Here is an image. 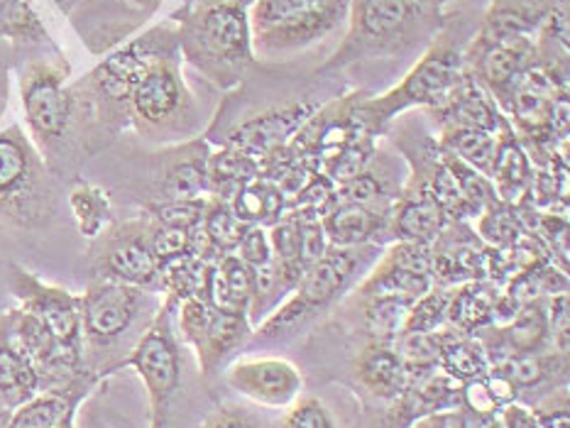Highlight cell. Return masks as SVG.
Masks as SVG:
<instances>
[{"label":"cell","mask_w":570,"mask_h":428,"mask_svg":"<svg viewBox=\"0 0 570 428\" xmlns=\"http://www.w3.org/2000/svg\"><path fill=\"white\" fill-rule=\"evenodd\" d=\"M250 6L240 0H184L171 16L179 54L218 89H235L255 67Z\"/></svg>","instance_id":"6da1fadb"},{"label":"cell","mask_w":570,"mask_h":428,"mask_svg":"<svg viewBox=\"0 0 570 428\" xmlns=\"http://www.w3.org/2000/svg\"><path fill=\"white\" fill-rule=\"evenodd\" d=\"M348 30L321 71L348 69L361 61L400 57L431 42L443 24V6L424 0H348Z\"/></svg>","instance_id":"7a4b0ae2"},{"label":"cell","mask_w":570,"mask_h":428,"mask_svg":"<svg viewBox=\"0 0 570 428\" xmlns=\"http://www.w3.org/2000/svg\"><path fill=\"white\" fill-rule=\"evenodd\" d=\"M171 49H179L177 24L175 20H167L106 57L89 77H83V81L71 83L79 103L81 126L86 128L89 118H94L98 128L110 132L128 126L135 86L145 77V71Z\"/></svg>","instance_id":"3957f363"},{"label":"cell","mask_w":570,"mask_h":428,"mask_svg":"<svg viewBox=\"0 0 570 428\" xmlns=\"http://www.w3.org/2000/svg\"><path fill=\"white\" fill-rule=\"evenodd\" d=\"M465 79L463 49L449 30H441L426 44L414 67L404 73V79L392 86L382 96H355V116L363 126L380 135L392 126L396 116L412 108H424L429 113L443 108Z\"/></svg>","instance_id":"277c9868"},{"label":"cell","mask_w":570,"mask_h":428,"mask_svg":"<svg viewBox=\"0 0 570 428\" xmlns=\"http://www.w3.org/2000/svg\"><path fill=\"white\" fill-rule=\"evenodd\" d=\"M382 252L377 245L361 248H328L318 262L306 269L304 277L275 311L257 324L255 340L292 336L296 328L312 324L316 316L328 311L351 289L355 277Z\"/></svg>","instance_id":"5b68a950"},{"label":"cell","mask_w":570,"mask_h":428,"mask_svg":"<svg viewBox=\"0 0 570 428\" xmlns=\"http://www.w3.org/2000/svg\"><path fill=\"white\" fill-rule=\"evenodd\" d=\"M57 211L52 169L20 126L0 130V220L12 228H42Z\"/></svg>","instance_id":"8992f818"},{"label":"cell","mask_w":570,"mask_h":428,"mask_svg":"<svg viewBox=\"0 0 570 428\" xmlns=\"http://www.w3.org/2000/svg\"><path fill=\"white\" fill-rule=\"evenodd\" d=\"M130 122L155 142H187L198 130V106L181 77L179 49L159 57L130 96Z\"/></svg>","instance_id":"52a82bcc"},{"label":"cell","mask_w":570,"mask_h":428,"mask_svg":"<svg viewBox=\"0 0 570 428\" xmlns=\"http://www.w3.org/2000/svg\"><path fill=\"white\" fill-rule=\"evenodd\" d=\"M247 18L255 57L279 59L336 32L348 18V0H255Z\"/></svg>","instance_id":"ba28073f"},{"label":"cell","mask_w":570,"mask_h":428,"mask_svg":"<svg viewBox=\"0 0 570 428\" xmlns=\"http://www.w3.org/2000/svg\"><path fill=\"white\" fill-rule=\"evenodd\" d=\"M69 79L65 61H32L22 69L20 96L24 118L32 132V142L45 157L47 167L57 169V159L65 155L71 132L81 126L79 103Z\"/></svg>","instance_id":"9c48e42d"},{"label":"cell","mask_w":570,"mask_h":428,"mask_svg":"<svg viewBox=\"0 0 570 428\" xmlns=\"http://www.w3.org/2000/svg\"><path fill=\"white\" fill-rule=\"evenodd\" d=\"M175 311L177 303L171 299L159 303L150 326L135 340L128 358L118 362V367H132L142 379L147 399H150V428L167 426L171 401H175L181 382V350L175 334Z\"/></svg>","instance_id":"30bf717a"},{"label":"cell","mask_w":570,"mask_h":428,"mask_svg":"<svg viewBox=\"0 0 570 428\" xmlns=\"http://www.w3.org/2000/svg\"><path fill=\"white\" fill-rule=\"evenodd\" d=\"M79 306L83 350L89 348V352L98 355L118 348L122 340L135 334L145 313L153 309V291L110 279H96L79 297Z\"/></svg>","instance_id":"8fae6325"},{"label":"cell","mask_w":570,"mask_h":428,"mask_svg":"<svg viewBox=\"0 0 570 428\" xmlns=\"http://www.w3.org/2000/svg\"><path fill=\"white\" fill-rule=\"evenodd\" d=\"M175 328L179 330V338L194 348L206 379L220 375L223 365L253 338V324L245 313L220 311L198 297L177 303Z\"/></svg>","instance_id":"7c38bea8"},{"label":"cell","mask_w":570,"mask_h":428,"mask_svg":"<svg viewBox=\"0 0 570 428\" xmlns=\"http://www.w3.org/2000/svg\"><path fill=\"white\" fill-rule=\"evenodd\" d=\"M91 265L98 279L120 281L145 291H163V265L155 257L147 238V216L110 223L94 238Z\"/></svg>","instance_id":"4fadbf2b"},{"label":"cell","mask_w":570,"mask_h":428,"mask_svg":"<svg viewBox=\"0 0 570 428\" xmlns=\"http://www.w3.org/2000/svg\"><path fill=\"white\" fill-rule=\"evenodd\" d=\"M8 287L12 297L18 299L20 309L32 313L37 321L45 324L67 350L77 352L83 358V336H81V306L79 297L71 291L47 285L37 279L28 269L20 265L8 267Z\"/></svg>","instance_id":"5bb4252c"},{"label":"cell","mask_w":570,"mask_h":428,"mask_svg":"<svg viewBox=\"0 0 570 428\" xmlns=\"http://www.w3.org/2000/svg\"><path fill=\"white\" fill-rule=\"evenodd\" d=\"M433 287L436 285H433L431 245L396 240L365 275L357 293H361V299L402 297L416 301Z\"/></svg>","instance_id":"9a60e30c"},{"label":"cell","mask_w":570,"mask_h":428,"mask_svg":"<svg viewBox=\"0 0 570 428\" xmlns=\"http://www.w3.org/2000/svg\"><path fill=\"white\" fill-rule=\"evenodd\" d=\"M223 379L245 399L269 409H287L304 389L299 367L284 358H240L226 367Z\"/></svg>","instance_id":"2e32d148"},{"label":"cell","mask_w":570,"mask_h":428,"mask_svg":"<svg viewBox=\"0 0 570 428\" xmlns=\"http://www.w3.org/2000/svg\"><path fill=\"white\" fill-rule=\"evenodd\" d=\"M314 110H316L314 103H302V101L269 108L265 113L247 118L240 122V126H235L223 145L235 147V150H240L263 162V159L279 152L282 147H287L292 142L296 130L312 118Z\"/></svg>","instance_id":"e0dca14e"},{"label":"cell","mask_w":570,"mask_h":428,"mask_svg":"<svg viewBox=\"0 0 570 428\" xmlns=\"http://www.w3.org/2000/svg\"><path fill=\"white\" fill-rule=\"evenodd\" d=\"M159 169V199H202L208 196V142L204 138H191L187 142L171 145L163 155Z\"/></svg>","instance_id":"ac0fdd59"},{"label":"cell","mask_w":570,"mask_h":428,"mask_svg":"<svg viewBox=\"0 0 570 428\" xmlns=\"http://www.w3.org/2000/svg\"><path fill=\"white\" fill-rule=\"evenodd\" d=\"M94 382L96 375L83 370L67 385L37 391L32 399L10 411L6 428H59L69 416L77 414L81 399L89 395Z\"/></svg>","instance_id":"d6986e66"},{"label":"cell","mask_w":570,"mask_h":428,"mask_svg":"<svg viewBox=\"0 0 570 428\" xmlns=\"http://www.w3.org/2000/svg\"><path fill=\"white\" fill-rule=\"evenodd\" d=\"M394 203V201H392ZM390 206H357L336 203L321 218V226L331 248H361L377 245L382 248L390 240Z\"/></svg>","instance_id":"ffe728a7"},{"label":"cell","mask_w":570,"mask_h":428,"mask_svg":"<svg viewBox=\"0 0 570 428\" xmlns=\"http://www.w3.org/2000/svg\"><path fill=\"white\" fill-rule=\"evenodd\" d=\"M443 208L433 201V196L421 189L419 183L409 181L400 189L390 211V240L431 245L439 232L449 223Z\"/></svg>","instance_id":"44dd1931"},{"label":"cell","mask_w":570,"mask_h":428,"mask_svg":"<svg viewBox=\"0 0 570 428\" xmlns=\"http://www.w3.org/2000/svg\"><path fill=\"white\" fill-rule=\"evenodd\" d=\"M37 391H42V379L16 338L10 311H3L0 313V407L8 411L18 409Z\"/></svg>","instance_id":"7402d4cb"},{"label":"cell","mask_w":570,"mask_h":428,"mask_svg":"<svg viewBox=\"0 0 570 428\" xmlns=\"http://www.w3.org/2000/svg\"><path fill=\"white\" fill-rule=\"evenodd\" d=\"M355 377L365 391L382 401L400 399L409 382L406 365L402 362L400 352H396L394 342L387 340H373L357 355Z\"/></svg>","instance_id":"603a6c76"},{"label":"cell","mask_w":570,"mask_h":428,"mask_svg":"<svg viewBox=\"0 0 570 428\" xmlns=\"http://www.w3.org/2000/svg\"><path fill=\"white\" fill-rule=\"evenodd\" d=\"M247 228L250 226L233 211L228 201L208 196L202 226L194 232V255L204 257L208 262H218L223 255H233L238 250Z\"/></svg>","instance_id":"cb8c5ba5"},{"label":"cell","mask_w":570,"mask_h":428,"mask_svg":"<svg viewBox=\"0 0 570 428\" xmlns=\"http://www.w3.org/2000/svg\"><path fill=\"white\" fill-rule=\"evenodd\" d=\"M488 179H492L490 183L494 196H500V201L504 203L517 206V201H522V196L529 193L531 181H534V169H531V159L524 152L522 142L517 140L512 126L500 132L498 152H494Z\"/></svg>","instance_id":"d4e9b609"},{"label":"cell","mask_w":570,"mask_h":428,"mask_svg":"<svg viewBox=\"0 0 570 428\" xmlns=\"http://www.w3.org/2000/svg\"><path fill=\"white\" fill-rule=\"evenodd\" d=\"M255 297V269L245 265L238 255H223L210 269L206 301L220 311L245 313L250 318V303Z\"/></svg>","instance_id":"484cf974"},{"label":"cell","mask_w":570,"mask_h":428,"mask_svg":"<svg viewBox=\"0 0 570 428\" xmlns=\"http://www.w3.org/2000/svg\"><path fill=\"white\" fill-rule=\"evenodd\" d=\"M500 287L488 279H475L458 285L449 297V309H445V326L463 334H478L480 328H488L494 316H498Z\"/></svg>","instance_id":"4316f807"},{"label":"cell","mask_w":570,"mask_h":428,"mask_svg":"<svg viewBox=\"0 0 570 428\" xmlns=\"http://www.w3.org/2000/svg\"><path fill=\"white\" fill-rule=\"evenodd\" d=\"M441 340V370L455 377L458 382H470V379H480L482 375L490 372L488 352L482 348V342L473 334H463L451 326L439 328Z\"/></svg>","instance_id":"83f0119b"},{"label":"cell","mask_w":570,"mask_h":428,"mask_svg":"<svg viewBox=\"0 0 570 428\" xmlns=\"http://www.w3.org/2000/svg\"><path fill=\"white\" fill-rule=\"evenodd\" d=\"M247 226H275L287 213V196L275 181L255 177L228 201Z\"/></svg>","instance_id":"f1b7e54d"},{"label":"cell","mask_w":570,"mask_h":428,"mask_svg":"<svg viewBox=\"0 0 570 428\" xmlns=\"http://www.w3.org/2000/svg\"><path fill=\"white\" fill-rule=\"evenodd\" d=\"M255 177H259V159L235 147L223 145V150L210 152L208 157V196L230 201Z\"/></svg>","instance_id":"f546056e"},{"label":"cell","mask_w":570,"mask_h":428,"mask_svg":"<svg viewBox=\"0 0 570 428\" xmlns=\"http://www.w3.org/2000/svg\"><path fill=\"white\" fill-rule=\"evenodd\" d=\"M498 132L480 130V128H441L439 145L443 150H449L458 159H463L465 165L478 169L480 175L488 177L492 167L494 152H498Z\"/></svg>","instance_id":"4dcf8cb0"},{"label":"cell","mask_w":570,"mask_h":428,"mask_svg":"<svg viewBox=\"0 0 570 428\" xmlns=\"http://www.w3.org/2000/svg\"><path fill=\"white\" fill-rule=\"evenodd\" d=\"M494 370H500L514 382V387L534 389L541 387L547 379L556 377V372H568V358L561 352H514L510 358L494 365Z\"/></svg>","instance_id":"1f68e13d"},{"label":"cell","mask_w":570,"mask_h":428,"mask_svg":"<svg viewBox=\"0 0 570 428\" xmlns=\"http://www.w3.org/2000/svg\"><path fill=\"white\" fill-rule=\"evenodd\" d=\"M69 206L71 213L77 218L79 232L83 238H98L101 232L110 226V216H114V208H110L108 193L89 181H77L69 193Z\"/></svg>","instance_id":"d6a6232c"},{"label":"cell","mask_w":570,"mask_h":428,"mask_svg":"<svg viewBox=\"0 0 570 428\" xmlns=\"http://www.w3.org/2000/svg\"><path fill=\"white\" fill-rule=\"evenodd\" d=\"M377 135H373L370 130L357 135L355 140H351L348 145L338 150L333 157H328L324 165L318 167V171L324 177H328L333 183H345V181H353L365 171L373 167L375 162V155H377V145H375Z\"/></svg>","instance_id":"836d02e7"},{"label":"cell","mask_w":570,"mask_h":428,"mask_svg":"<svg viewBox=\"0 0 570 428\" xmlns=\"http://www.w3.org/2000/svg\"><path fill=\"white\" fill-rule=\"evenodd\" d=\"M478 236L488 242L492 250H507L524 236V220L517 206L494 199L485 211L478 216Z\"/></svg>","instance_id":"e575fe53"},{"label":"cell","mask_w":570,"mask_h":428,"mask_svg":"<svg viewBox=\"0 0 570 428\" xmlns=\"http://www.w3.org/2000/svg\"><path fill=\"white\" fill-rule=\"evenodd\" d=\"M414 301L402 297H367L363 299V318L367 334L373 340L394 342L402 334L409 306Z\"/></svg>","instance_id":"d590c367"},{"label":"cell","mask_w":570,"mask_h":428,"mask_svg":"<svg viewBox=\"0 0 570 428\" xmlns=\"http://www.w3.org/2000/svg\"><path fill=\"white\" fill-rule=\"evenodd\" d=\"M451 291L443 287H433L424 297H419L404 318L402 334H433L445 326V309H449Z\"/></svg>","instance_id":"8d00e7d4"},{"label":"cell","mask_w":570,"mask_h":428,"mask_svg":"<svg viewBox=\"0 0 570 428\" xmlns=\"http://www.w3.org/2000/svg\"><path fill=\"white\" fill-rule=\"evenodd\" d=\"M206 199H175V201H155L145 206V216L153 218L155 223L181 228V230H196L202 226V218L206 211Z\"/></svg>","instance_id":"74e56055"},{"label":"cell","mask_w":570,"mask_h":428,"mask_svg":"<svg viewBox=\"0 0 570 428\" xmlns=\"http://www.w3.org/2000/svg\"><path fill=\"white\" fill-rule=\"evenodd\" d=\"M394 348L406 365V372L429 370L441 362V340L436 330L433 334H404L394 340Z\"/></svg>","instance_id":"f35d334b"},{"label":"cell","mask_w":570,"mask_h":428,"mask_svg":"<svg viewBox=\"0 0 570 428\" xmlns=\"http://www.w3.org/2000/svg\"><path fill=\"white\" fill-rule=\"evenodd\" d=\"M194 232L196 230H181L155 223L153 218H147V238H150V248L159 265H167L177 257L194 252Z\"/></svg>","instance_id":"ab89813d"},{"label":"cell","mask_w":570,"mask_h":428,"mask_svg":"<svg viewBox=\"0 0 570 428\" xmlns=\"http://www.w3.org/2000/svg\"><path fill=\"white\" fill-rule=\"evenodd\" d=\"M279 428H336V421L324 401L316 397H299L284 411Z\"/></svg>","instance_id":"60d3db41"},{"label":"cell","mask_w":570,"mask_h":428,"mask_svg":"<svg viewBox=\"0 0 570 428\" xmlns=\"http://www.w3.org/2000/svg\"><path fill=\"white\" fill-rule=\"evenodd\" d=\"M531 414L539 424V428H570V397L568 387L551 389L549 395H543Z\"/></svg>","instance_id":"b9f144b4"},{"label":"cell","mask_w":570,"mask_h":428,"mask_svg":"<svg viewBox=\"0 0 570 428\" xmlns=\"http://www.w3.org/2000/svg\"><path fill=\"white\" fill-rule=\"evenodd\" d=\"M235 255L240 257L245 265H250L253 269H259L269 265L275 257H272V245H269V232L265 226H250L245 232V238L240 240L238 250Z\"/></svg>","instance_id":"7bdbcfd3"},{"label":"cell","mask_w":570,"mask_h":428,"mask_svg":"<svg viewBox=\"0 0 570 428\" xmlns=\"http://www.w3.org/2000/svg\"><path fill=\"white\" fill-rule=\"evenodd\" d=\"M461 409H465L468 414H473L475 419H480L482 424H488L490 419H494V416L500 414V407L490 397V391H488L485 382H482V377L470 379V382L463 385V389H461Z\"/></svg>","instance_id":"ee69618b"},{"label":"cell","mask_w":570,"mask_h":428,"mask_svg":"<svg viewBox=\"0 0 570 428\" xmlns=\"http://www.w3.org/2000/svg\"><path fill=\"white\" fill-rule=\"evenodd\" d=\"M196 428H259V424L247 409L235 407V404H223V407L210 411Z\"/></svg>","instance_id":"f6af8a7d"},{"label":"cell","mask_w":570,"mask_h":428,"mask_svg":"<svg viewBox=\"0 0 570 428\" xmlns=\"http://www.w3.org/2000/svg\"><path fill=\"white\" fill-rule=\"evenodd\" d=\"M412 428H482V421L465 409H443L426 416H419Z\"/></svg>","instance_id":"bcb514c9"},{"label":"cell","mask_w":570,"mask_h":428,"mask_svg":"<svg viewBox=\"0 0 570 428\" xmlns=\"http://www.w3.org/2000/svg\"><path fill=\"white\" fill-rule=\"evenodd\" d=\"M482 382H485L490 397L494 399V404H498L500 409L519 399V389L514 387L512 379L502 375L500 370H494V367H490L488 375H482Z\"/></svg>","instance_id":"7dc6e473"},{"label":"cell","mask_w":570,"mask_h":428,"mask_svg":"<svg viewBox=\"0 0 570 428\" xmlns=\"http://www.w3.org/2000/svg\"><path fill=\"white\" fill-rule=\"evenodd\" d=\"M128 3L138 6V8L145 10V12H153V10L159 8V3H163V0H128Z\"/></svg>","instance_id":"c3c4849f"},{"label":"cell","mask_w":570,"mask_h":428,"mask_svg":"<svg viewBox=\"0 0 570 428\" xmlns=\"http://www.w3.org/2000/svg\"><path fill=\"white\" fill-rule=\"evenodd\" d=\"M482 428H504V426H502V421L498 419V416H494V419H490L488 424H482Z\"/></svg>","instance_id":"681fc988"},{"label":"cell","mask_w":570,"mask_h":428,"mask_svg":"<svg viewBox=\"0 0 570 428\" xmlns=\"http://www.w3.org/2000/svg\"><path fill=\"white\" fill-rule=\"evenodd\" d=\"M8 416H10V411L0 407V428H6V424H8Z\"/></svg>","instance_id":"f907efd6"},{"label":"cell","mask_w":570,"mask_h":428,"mask_svg":"<svg viewBox=\"0 0 570 428\" xmlns=\"http://www.w3.org/2000/svg\"><path fill=\"white\" fill-rule=\"evenodd\" d=\"M73 419H77V414H73V416H69V419H67L65 424H61L59 428H73Z\"/></svg>","instance_id":"816d5d0a"},{"label":"cell","mask_w":570,"mask_h":428,"mask_svg":"<svg viewBox=\"0 0 570 428\" xmlns=\"http://www.w3.org/2000/svg\"><path fill=\"white\" fill-rule=\"evenodd\" d=\"M424 3H439V6H443L445 0H424Z\"/></svg>","instance_id":"f5cc1de1"}]
</instances>
